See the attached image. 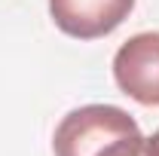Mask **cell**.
<instances>
[{
    "mask_svg": "<svg viewBox=\"0 0 159 156\" xmlns=\"http://www.w3.org/2000/svg\"><path fill=\"white\" fill-rule=\"evenodd\" d=\"M144 144H147V156H159V129L153 132V138H147Z\"/></svg>",
    "mask_w": 159,
    "mask_h": 156,
    "instance_id": "5",
    "label": "cell"
},
{
    "mask_svg": "<svg viewBox=\"0 0 159 156\" xmlns=\"http://www.w3.org/2000/svg\"><path fill=\"white\" fill-rule=\"evenodd\" d=\"M141 132L138 122L116 104H83L61 117L52 135L55 156H98L104 147Z\"/></svg>",
    "mask_w": 159,
    "mask_h": 156,
    "instance_id": "1",
    "label": "cell"
},
{
    "mask_svg": "<svg viewBox=\"0 0 159 156\" xmlns=\"http://www.w3.org/2000/svg\"><path fill=\"white\" fill-rule=\"evenodd\" d=\"M144 141L147 138L141 135V132H135V135H125V138H119V141H113L98 156H147V144Z\"/></svg>",
    "mask_w": 159,
    "mask_h": 156,
    "instance_id": "4",
    "label": "cell"
},
{
    "mask_svg": "<svg viewBox=\"0 0 159 156\" xmlns=\"http://www.w3.org/2000/svg\"><path fill=\"white\" fill-rule=\"evenodd\" d=\"M132 9L135 0H49L55 28L74 40H98L113 34Z\"/></svg>",
    "mask_w": 159,
    "mask_h": 156,
    "instance_id": "3",
    "label": "cell"
},
{
    "mask_svg": "<svg viewBox=\"0 0 159 156\" xmlns=\"http://www.w3.org/2000/svg\"><path fill=\"white\" fill-rule=\"evenodd\" d=\"M119 92L144 107H159V31L129 37L113 55Z\"/></svg>",
    "mask_w": 159,
    "mask_h": 156,
    "instance_id": "2",
    "label": "cell"
}]
</instances>
